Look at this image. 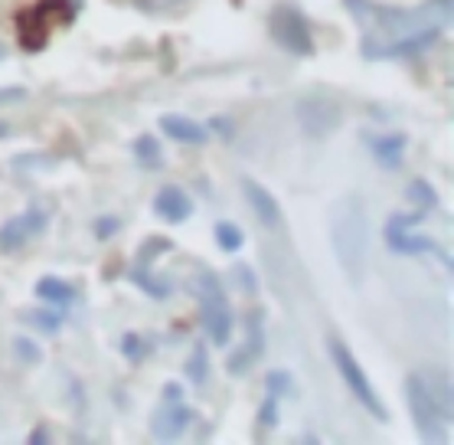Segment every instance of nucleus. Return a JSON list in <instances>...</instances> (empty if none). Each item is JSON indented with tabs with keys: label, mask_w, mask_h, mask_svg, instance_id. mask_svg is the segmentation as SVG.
I'll use <instances>...</instances> for the list:
<instances>
[{
	"label": "nucleus",
	"mask_w": 454,
	"mask_h": 445,
	"mask_svg": "<svg viewBox=\"0 0 454 445\" xmlns=\"http://www.w3.org/2000/svg\"><path fill=\"white\" fill-rule=\"evenodd\" d=\"M347 11L363 23V52L376 56H412V52L432 46L442 20L434 17L432 4L422 11H395V7H376L370 0H347Z\"/></svg>",
	"instance_id": "f257e3e1"
},
{
	"label": "nucleus",
	"mask_w": 454,
	"mask_h": 445,
	"mask_svg": "<svg viewBox=\"0 0 454 445\" xmlns=\"http://www.w3.org/2000/svg\"><path fill=\"white\" fill-rule=\"evenodd\" d=\"M405 396L412 409L415 429L425 442H442L444 423L451 416V390L442 373H409L405 380Z\"/></svg>",
	"instance_id": "f03ea898"
},
{
	"label": "nucleus",
	"mask_w": 454,
	"mask_h": 445,
	"mask_svg": "<svg viewBox=\"0 0 454 445\" xmlns=\"http://www.w3.org/2000/svg\"><path fill=\"white\" fill-rule=\"evenodd\" d=\"M366 246H370V223L363 213L360 200H347L333 213V252L353 279L360 282L363 262H366Z\"/></svg>",
	"instance_id": "7ed1b4c3"
},
{
	"label": "nucleus",
	"mask_w": 454,
	"mask_h": 445,
	"mask_svg": "<svg viewBox=\"0 0 454 445\" xmlns=\"http://www.w3.org/2000/svg\"><path fill=\"white\" fill-rule=\"evenodd\" d=\"M197 298H200V308H203V328H207L209 341L229 344V338H232V311H229L223 282H219L213 272H207V269L200 272Z\"/></svg>",
	"instance_id": "20e7f679"
},
{
	"label": "nucleus",
	"mask_w": 454,
	"mask_h": 445,
	"mask_svg": "<svg viewBox=\"0 0 454 445\" xmlns=\"http://www.w3.org/2000/svg\"><path fill=\"white\" fill-rule=\"evenodd\" d=\"M73 20V4L69 0H40L36 7L23 11L17 17V33L27 50H40L43 43L50 40L52 27Z\"/></svg>",
	"instance_id": "39448f33"
},
{
	"label": "nucleus",
	"mask_w": 454,
	"mask_h": 445,
	"mask_svg": "<svg viewBox=\"0 0 454 445\" xmlns=\"http://www.w3.org/2000/svg\"><path fill=\"white\" fill-rule=\"evenodd\" d=\"M331 357H333V363H337L340 377L347 380V386L353 390V396H356V400L363 403V409H366L370 416H376L380 423H386V419H389V413H386V406L380 403V396H376L372 384L366 380V373H363L360 361H356V357L347 351V344L333 338V341H331Z\"/></svg>",
	"instance_id": "423d86ee"
},
{
	"label": "nucleus",
	"mask_w": 454,
	"mask_h": 445,
	"mask_svg": "<svg viewBox=\"0 0 454 445\" xmlns=\"http://www.w3.org/2000/svg\"><path fill=\"white\" fill-rule=\"evenodd\" d=\"M386 246L399 252V256H442L448 259L438 242L432 236H422L419 229H415V219L409 217H395L389 219V226H386Z\"/></svg>",
	"instance_id": "0eeeda50"
},
{
	"label": "nucleus",
	"mask_w": 454,
	"mask_h": 445,
	"mask_svg": "<svg viewBox=\"0 0 454 445\" xmlns=\"http://www.w3.org/2000/svg\"><path fill=\"white\" fill-rule=\"evenodd\" d=\"M271 36L285 46V50L298 52V56H310L314 52V40L308 33V23L294 7H278L271 13Z\"/></svg>",
	"instance_id": "6e6552de"
},
{
	"label": "nucleus",
	"mask_w": 454,
	"mask_h": 445,
	"mask_svg": "<svg viewBox=\"0 0 454 445\" xmlns=\"http://www.w3.org/2000/svg\"><path fill=\"white\" fill-rule=\"evenodd\" d=\"M164 406L154 413V419H151V433L160 439V442H170V439H176V435L184 433L186 425H190V409L184 406V396H180V386H167L164 390Z\"/></svg>",
	"instance_id": "1a4fd4ad"
},
{
	"label": "nucleus",
	"mask_w": 454,
	"mask_h": 445,
	"mask_svg": "<svg viewBox=\"0 0 454 445\" xmlns=\"http://www.w3.org/2000/svg\"><path fill=\"white\" fill-rule=\"evenodd\" d=\"M43 226H46V213L43 210H27L20 217H13L11 223H4V229H0V249L13 252V249L27 246L33 236H40Z\"/></svg>",
	"instance_id": "9d476101"
},
{
	"label": "nucleus",
	"mask_w": 454,
	"mask_h": 445,
	"mask_svg": "<svg viewBox=\"0 0 454 445\" xmlns=\"http://www.w3.org/2000/svg\"><path fill=\"white\" fill-rule=\"evenodd\" d=\"M298 118L310 135H331L340 124V108L327 99H304V102H298Z\"/></svg>",
	"instance_id": "9b49d317"
},
{
	"label": "nucleus",
	"mask_w": 454,
	"mask_h": 445,
	"mask_svg": "<svg viewBox=\"0 0 454 445\" xmlns=\"http://www.w3.org/2000/svg\"><path fill=\"white\" fill-rule=\"evenodd\" d=\"M154 210L160 219H170V223H184L190 213H193V203L186 197L180 187H164L154 200Z\"/></svg>",
	"instance_id": "f8f14e48"
},
{
	"label": "nucleus",
	"mask_w": 454,
	"mask_h": 445,
	"mask_svg": "<svg viewBox=\"0 0 454 445\" xmlns=\"http://www.w3.org/2000/svg\"><path fill=\"white\" fill-rule=\"evenodd\" d=\"M160 128H164L174 141H184V145H203V141H207V128L184 118V115H164V118H160Z\"/></svg>",
	"instance_id": "ddd939ff"
},
{
	"label": "nucleus",
	"mask_w": 454,
	"mask_h": 445,
	"mask_svg": "<svg viewBox=\"0 0 454 445\" xmlns=\"http://www.w3.org/2000/svg\"><path fill=\"white\" fill-rule=\"evenodd\" d=\"M246 197H248V203H252V210L258 213V219H262V223H269V226L281 223L278 200L271 197L262 184H255V180H246Z\"/></svg>",
	"instance_id": "4468645a"
},
{
	"label": "nucleus",
	"mask_w": 454,
	"mask_h": 445,
	"mask_svg": "<svg viewBox=\"0 0 454 445\" xmlns=\"http://www.w3.org/2000/svg\"><path fill=\"white\" fill-rule=\"evenodd\" d=\"M372 151H376V161H382L386 167H395L405 151V138L403 135H382L380 141H372Z\"/></svg>",
	"instance_id": "2eb2a0df"
},
{
	"label": "nucleus",
	"mask_w": 454,
	"mask_h": 445,
	"mask_svg": "<svg viewBox=\"0 0 454 445\" xmlns=\"http://www.w3.org/2000/svg\"><path fill=\"white\" fill-rule=\"evenodd\" d=\"M36 291H40V298L56 301V305H66V301H73V289H69L66 282H59V279H43L40 285H36Z\"/></svg>",
	"instance_id": "dca6fc26"
},
{
	"label": "nucleus",
	"mask_w": 454,
	"mask_h": 445,
	"mask_svg": "<svg viewBox=\"0 0 454 445\" xmlns=\"http://www.w3.org/2000/svg\"><path fill=\"white\" fill-rule=\"evenodd\" d=\"M216 239H219V246L226 249V252H236V249L242 246V229L232 226V223H219Z\"/></svg>",
	"instance_id": "f3484780"
},
{
	"label": "nucleus",
	"mask_w": 454,
	"mask_h": 445,
	"mask_svg": "<svg viewBox=\"0 0 454 445\" xmlns=\"http://www.w3.org/2000/svg\"><path fill=\"white\" fill-rule=\"evenodd\" d=\"M135 151H137V157H141V161H147V164H157V157H160V147H157V141L151 135L137 138Z\"/></svg>",
	"instance_id": "a211bd4d"
},
{
	"label": "nucleus",
	"mask_w": 454,
	"mask_h": 445,
	"mask_svg": "<svg viewBox=\"0 0 454 445\" xmlns=\"http://www.w3.org/2000/svg\"><path fill=\"white\" fill-rule=\"evenodd\" d=\"M409 197L419 200V207H422V210L434 207V194H432V190H428V187H425V180H415L412 190H409Z\"/></svg>",
	"instance_id": "6ab92c4d"
},
{
	"label": "nucleus",
	"mask_w": 454,
	"mask_h": 445,
	"mask_svg": "<svg viewBox=\"0 0 454 445\" xmlns=\"http://www.w3.org/2000/svg\"><path fill=\"white\" fill-rule=\"evenodd\" d=\"M203 363H207V357H203V351H197V357L190 361V367H186V373H190L193 380H203V377H207V367H203Z\"/></svg>",
	"instance_id": "aec40b11"
},
{
	"label": "nucleus",
	"mask_w": 454,
	"mask_h": 445,
	"mask_svg": "<svg viewBox=\"0 0 454 445\" xmlns=\"http://www.w3.org/2000/svg\"><path fill=\"white\" fill-rule=\"evenodd\" d=\"M278 423V406H275V396H271L269 403H265V409H262V425H271Z\"/></svg>",
	"instance_id": "412c9836"
}]
</instances>
